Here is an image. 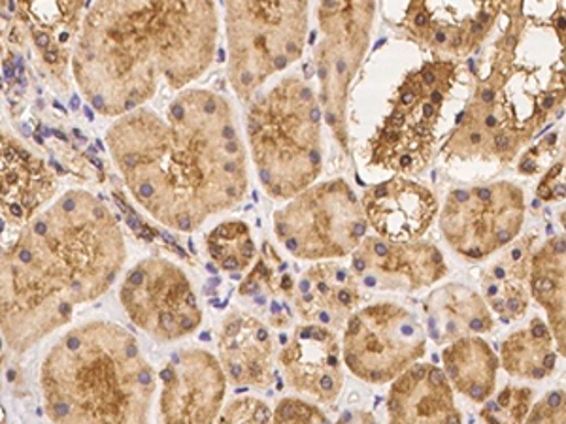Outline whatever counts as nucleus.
Instances as JSON below:
<instances>
[{
	"label": "nucleus",
	"instance_id": "1",
	"mask_svg": "<svg viewBox=\"0 0 566 424\" xmlns=\"http://www.w3.org/2000/svg\"><path fill=\"white\" fill-rule=\"evenodd\" d=\"M106 146L136 204L168 231H199L250 189L239 117L216 91L189 87L165 112L117 117Z\"/></svg>",
	"mask_w": 566,
	"mask_h": 424
},
{
	"label": "nucleus",
	"instance_id": "2",
	"mask_svg": "<svg viewBox=\"0 0 566 424\" xmlns=\"http://www.w3.org/2000/svg\"><path fill=\"white\" fill-rule=\"evenodd\" d=\"M127 261L122 226L95 194L72 189L20 229L0 258V330L23 354L108 293Z\"/></svg>",
	"mask_w": 566,
	"mask_h": 424
},
{
	"label": "nucleus",
	"instance_id": "3",
	"mask_svg": "<svg viewBox=\"0 0 566 424\" xmlns=\"http://www.w3.org/2000/svg\"><path fill=\"white\" fill-rule=\"evenodd\" d=\"M469 100L438 149L446 162L510 167L563 114L566 0H502Z\"/></svg>",
	"mask_w": 566,
	"mask_h": 424
},
{
	"label": "nucleus",
	"instance_id": "4",
	"mask_svg": "<svg viewBox=\"0 0 566 424\" xmlns=\"http://www.w3.org/2000/svg\"><path fill=\"white\" fill-rule=\"evenodd\" d=\"M213 0H95L72 55V77L98 116H125L167 87L207 74L218 53Z\"/></svg>",
	"mask_w": 566,
	"mask_h": 424
},
{
	"label": "nucleus",
	"instance_id": "5",
	"mask_svg": "<svg viewBox=\"0 0 566 424\" xmlns=\"http://www.w3.org/2000/svg\"><path fill=\"white\" fill-rule=\"evenodd\" d=\"M155 389L136 336L108 319L71 328L40 367L45 417L57 424L149 423Z\"/></svg>",
	"mask_w": 566,
	"mask_h": 424
},
{
	"label": "nucleus",
	"instance_id": "6",
	"mask_svg": "<svg viewBox=\"0 0 566 424\" xmlns=\"http://www.w3.org/2000/svg\"><path fill=\"white\" fill-rule=\"evenodd\" d=\"M245 109L251 162L266 197L295 199L322 176L323 108L319 93L304 77L283 76L259 91Z\"/></svg>",
	"mask_w": 566,
	"mask_h": 424
},
{
	"label": "nucleus",
	"instance_id": "7",
	"mask_svg": "<svg viewBox=\"0 0 566 424\" xmlns=\"http://www.w3.org/2000/svg\"><path fill=\"white\" fill-rule=\"evenodd\" d=\"M461 76V61L431 59L408 72L389 112L368 141V165L392 174H423L437 155L438 135Z\"/></svg>",
	"mask_w": 566,
	"mask_h": 424
},
{
	"label": "nucleus",
	"instance_id": "8",
	"mask_svg": "<svg viewBox=\"0 0 566 424\" xmlns=\"http://www.w3.org/2000/svg\"><path fill=\"white\" fill-rule=\"evenodd\" d=\"M223 10L227 76L237 97L250 103L303 55L310 0H223Z\"/></svg>",
	"mask_w": 566,
	"mask_h": 424
},
{
	"label": "nucleus",
	"instance_id": "9",
	"mask_svg": "<svg viewBox=\"0 0 566 424\" xmlns=\"http://www.w3.org/2000/svg\"><path fill=\"white\" fill-rule=\"evenodd\" d=\"M378 0L317 2L316 71L328 130L349 155V93L373 42Z\"/></svg>",
	"mask_w": 566,
	"mask_h": 424
},
{
	"label": "nucleus",
	"instance_id": "10",
	"mask_svg": "<svg viewBox=\"0 0 566 424\" xmlns=\"http://www.w3.org/2000/svg\"><path fill=\"white\" fill-rule=\"evenodd\" d=\"M272 223L287 253L310 263L352 257L368 231L360 199L342 178L304 189L274 213Z\"/></svg>",
	"mask_w": 566,
	"mask_h": 424
},
{
	"label": "nucleus",
	"instance_id": "11",
	"mask_svg": "<svg viewBox=\"0 0 566 424\" xmlns=\"http://www.w3.org/2000/svg\"><path fill=\"white\" fill-rule=\"evenodd\" d=\"M527 199L514 181L459 187L446 197L438 226L451 250L469 263H483L522 236Z\"/></svg>",
	"mask_w": 566,
	"mask_h": 424
},
{
	"label": "nucleus",
	"instance_id": "12",
	"mask_svg": "<svg viewBox=\"0 0 566 424\" xmlns=\"http://www.w3.org/2000/svg\"><path fill=\"white\" fill-rule=\"evenodd\" d=\"M427 353V330L416 314L397 303L355 309L342 335L349 372L368 385H386Z\"/></svg>",
	"mask_w": 566,
	"mask_h": 424
},
{
	"label": "nucleus",
	"instance_id": "13",
	"mask_svg": "<svg viewBox=\"0 0 566 424\" xmlns=\"http://www.w3.org/2000/svg\"><path fill=\"white\" fill-rule=\"evenodd\" d=\"M119 303L135 327L161 343L186 340L205 317L193 282L168 258L136 263L119 287Z\"/></svg>",
	"mask_w": 566,
	"mask_h": 424
},
{
	"label": "nucleus",
	"instance_id": "14",
	"mask_svg": "<svg viewBox=\"0 0 566 424\" xmlns=\"http://www.w3.org/2000/svg\"><path fill=\"white\" fill-rule=\"evenodd\" d=\"M0 7L4 50L33 53L42 76L65 89L85 0H2Z\"/></svg>",
	"mask_w": 566,
	"mask_h": 424
},
{
	"label": "nucleus",
	"instance_id": "15",
	"mask_svg": "<svg viewBox=\"0 0 566 424\" xmlns=\"http://www.w3.org/2000/svg\"><path fill=\"white\" fill-rule=\"evenodd\" d=\"M501 12L502 0H408L397 33L432 59L463 61L493 36Z\"/></svg>",
	"mask_w": 566,
	"mask_h": 424
},
{
	"label": "nucleus",
	"instance_id": "16",
	"mask_svg": "<svg viewBox=\"0 0 566 424\" xmlns=\"http://www.w3.org/2000/svg\"><path fill=\"white\" fill-rule=\"evenodd\" d=\"M159 418L168 424L219 421L227 394V373L207 349L176 351L159 373Z\"/></svg>",
	"mask_w": 566,
	"mask_h": 424
},
{
	"label": "nucleus",
	"instance_id": "17",
	"mask_svg": "<svg viewBox=\"0 0 566 424\" xmlns=\"http://www.w3.org/2000/svg\"><path fill=\"white\" fill-rule=\"evenodd\" d=\"M352 271L367 289L418 293L442 282L448 276V263L431 242L374 234L352 253Z\"/></svg>",
	"mask_w": 566,
	"mask_h": 424
},
{
	"label": "nucleus",
	"instance_id": "18",
	"mask_svg": "<svg viewBox=\"0 0 566 424\" xmlns=\"http://www.w3.org/2000/svg\"><path fill=\"white\" fill-rule=\"evenodd\" d=\"M277 362L283 380L293 391L306 394L317 404L331 405L340 399L346 364L333 328L319 322L296 327L290 341L280 349Z\"/></svg>",
	"mask_w": 566,
	"mask_h": 424
},
{
	"label": "nucleus",
	"instance_id": "19",
	"mask_svg": "<svg viewBox=\"0 0 566 424\" xmlns=\"http://www.w3.org/2000/svg\"><path fill=\"white\" fill-rule=\"evenodd\" d=\"M360 204L374 234L387 240L423 239L440 213L429 187L400 174L365 189Z\"/></svg>",
	"mask_w": 566,
	"mask_h": 424
},
{
	"label": "nucleus",
	"instance_id": "20",
	"mask_svg": "<svg viewBox=\"0 0 566 424\" xmlns=\"http://www.w3.org/2000/svg\"><path fill=\"white\" fill-rule=\"evenodd\" d=\"M0 157L2 225L23 229L52 202L57 178L44 159L7 129H2L0 138Z\"/></svg>",
	"mask_w": 566,
	"mask_h": 424
},
{
	"label": "nucleus",
	"instance_id": "21",
	"mask_svg": "<svg viewBox=\"0 0 566 424\" xmlns=\"http://www.w3.org/2000/svg\"><path fill=\"white\" fill-rule=\"evenodd\" d=\"M219 362L234 386L266 389L274 381L276 341L259 317L234 308L221 321Z\"/></svg>",
	"mask_w": 566,
	"mask_h": 424
},
{
	"label": "nucleus",
	"instance_id": "22",
	"mask_svg": "<svg viewBox=\"0 0 566 424\" xmlns=\"http://www.w3.org/2000/svg\"><path fill=\"white\" fill-rule=\"evenodd\" d=\"M389 423H461L463 413L455 404L444 368L416 362L391 381L386 400Z\"/></svg>",
	"mask_w": 566,
	"mask_h": 424
},
{
	"label": "nucleus",
	"instance_id": "23",
	"mask_svg": "<svg viewBox=\"0 0 566 424\" xmlns=\"http://www.w3.org/2000/svg\"><path fill=\"white\" fill-rule=\"evenodd\" d=\"M359 285L348 266L336 261H319L296 279L291 303L304 321L338 330L346 327L359 306Z\"/></svg>",
	"mask_w": 566,
	"mask_h": 424
},
{
	"label": "nucleus",
	"instance_id": "24",
	"mask_svg": "<svg viewBox=\"0 0 566 424\" xmlns=\"http://www.w3.org/2000/svg\"><path fill=\"white\" fill-rule=\"evenodd\" d=\"M538 234L528 232L525 236L514 240L496 261L491 263L482 274V295L490 304L493 316L501 317L504 322L520 321L527 314L528 304L533 300L528 279L531 263Z\"/></svg>",
	"mask_w": 566,
	"mask_h": 424
},
{
	"label": "nucleus",
	"instance_id": "25",
	"mask_svg": "<svg viewBox=\"0 0 566 424\" xmlns=\"http://www.w3.org/2000/svg\"><path fill=\"white\" fill-rule=\"evenodd\" d=\"M429 335L437 343H450L463 336L490 335L495 319L483 295L463 283L438 287L424 300Z\"/></svg>",
	"mask_w": 566,
	"mask_h": 424
},
{
	"label": "nucleus",
	"instance_id": "26",
	"mask_svg": "<svg viewBox=\"0 0 566 424\" xmlns=\"http://www.w3.org/2000/svg\"><path fill=\"white\" fill-rule=\"evenodd\" d=\"M528 289L552 328L557 351L566 359V234H557L534 250Z\"/></svg>",
	"mask_w": 566,
	"mask_h": 424
},
{
	"label": "nucleus",
	"instance_id": "27",
	"mask_svg": "<svg viewBox=\"0 0 566 424\" xmlns=\"http://www.w3.org/2000/svg\"><path fill=\"white\" fill-rule=\"evenodd\" d=\"M442 368L455 392L483 404L496 392L501 357L480 336H463L446 343Z\"/></svg>",
	"mask_w": 566,
	"mask_h": 424
},
{
	"label": "nucleus",
	"instance_id": "28",
	"mask_svg": "<svg viewBox=\"0 0 566 424\" xmlns=\"http://www.w3.org/2000/svg\"><path fill=\"white\" fill-rule=\"evenodd\" d=\"M501 367L515 380L542 381L557 367V343L552 328L542 317L534 316L525 327L517 328L502 341Z\"/></svg>",
	"mask_w": 566,
	"mask_h": 424
},
{
	"label": "nucleus",
	"instance_id": "29",
	"mask_svg": "<svg viewBox=\"0 0 566 424\" xmlns=\"http://www.w3.org/2000/svg\"><path fill=\"white\" fill-rule=\"evenodd\" d=\"M205 247L213 266L232 276L248 271L258 257V247L253 242L250 225L239 219L223 221L221 225L208 232Z\"/></svg>",
	"mask_w": 566,
	"mask_h": 424
},
{
	"label": "nucleus",
	"instance_id": "30",
	"mask_svg": "<svg viewBox=\"0 0 566 424\" xmlns=\"http://www.w3.org/2000/svg\"><path fill=\"white\" fill-rule=\"evenodd\" d=\"M534 404L531 386H502L488 402H483L480 418L483 423H525Z\"/></svg>",
	"mask_w": 566,
	"mask_h": 424
},
{
	"label": "nucleus",
	"instance_id": "31",
	"mask_svg": "<svg viewBox=\"0 0 566 424\" xmlns=\"http://www.w3.org/2000/svg\"><path fill=\"white\" fill-rule=\"evenodd\" d=\"M534 193L546 204H559L566 200V125Z\"/></svg>",
	"mask_w": 566,
	"mask_h": 424
},
{
	"label": "nucleus",
	"instance_id": "32",
	"mask_svg": "<svg viewBox=\"0 0 566 424\" xmlns=\"http://www.w3.org/2000/svg\"><path fill=\"white\" fill-rule=\"evenodd\" d=\"M219 423H272V410L255 396H239L221 410Z\"/></svg>",
	"mask_w": 566,
	"mask_h": 424
},
{
	"label": "nucleus",
	"instance_id": "33",
	"mask_svg": "<svg viewBox=\"0 0 566 424\" xmlns=\"http://www.w3.org/2000/svg\"><path fill=\"white\" fill-rule=\"evenodd\" d=\"M272 423H328V417L322 407L306 400L283 399L272 412Z\"/></svg>",
	"mask_w": 566,
	"mask_h": 424
},
{
	"label": "nucleus",
	"instance_id": "34",
	"mask_svg": "<svg viewBox=\"0 0 566 424\" xmlns=\"http://www.w3.org/2000/svg\"><path fill=\"white\" fill-rule=\"evenodd\" d=\"M525 423H566V391H549L538 402H534Z\"/></svg>",
	"mask_w": 566,
	"mask_h": 424
},
{
	"label": "nucleus",
	"instance_id": "35",
	"mask_svg": "<svg viewBox=\"0 0 566 424\" xmlns=\"http://www.w3.org/2000/svg\"><path fill=\"white\" fill-rule=\"evenodd\" d=\"M559 223L560 226H563V231H565L566 234V202L565 206L560 208L559 210Z\"/></svg>",
	"mask_w": 566,
	"mask_h": 424
}]
</instances>
